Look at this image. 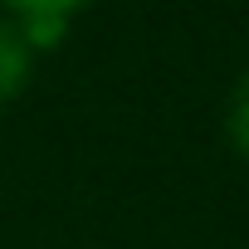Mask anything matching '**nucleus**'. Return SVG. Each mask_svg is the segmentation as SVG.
<instances>
[{
    "label": "nucleus",
    "instance_id": "nucleus-1",
    "mask_svg": "<svg viewBox=\"0 0 249 249\" xmlns=\"http://www.w3.org/2000/svg\"><path fill=\"white\" fill-rule=\"evenodd\" d=\"M35 44L25 39V30L15 25V20H0V107L5 103H15L25 88H30V78H35Z\"/></svg>",
    "mask_w": 249,
    "mask_h": 249
},
{
    "label": "nucleus",
    "instance_id": "nucleus-2",
    "mask_svg": "<svg viewBox=\"0 0 249 249\" xmlns=\"http://www.w3.org/2000/svg\"><path fill=\"white\" fill-rule=\"evenodd\" d=\"M225 137H230V147L249 161V73L234 83V93H230V103H225Z\"/></svg>",
    "mask_w": 249,
    "mask_h": 249
},
{
    "label": "nucleus",
    "instance_id": "nucleus-3",
    "mask_svg": "<svg viewBox=\"0 0 249 249\" xmlns=\"http://www.w3.org/2000/svg\"><path fill=\"white\" fill-rule=\"evenodd\" d=\"M83 5H93V0H5L10 20H73Z\"/></svg>",
    "mask_w": 249,
    "mask_h": 249
}]
</instances>
